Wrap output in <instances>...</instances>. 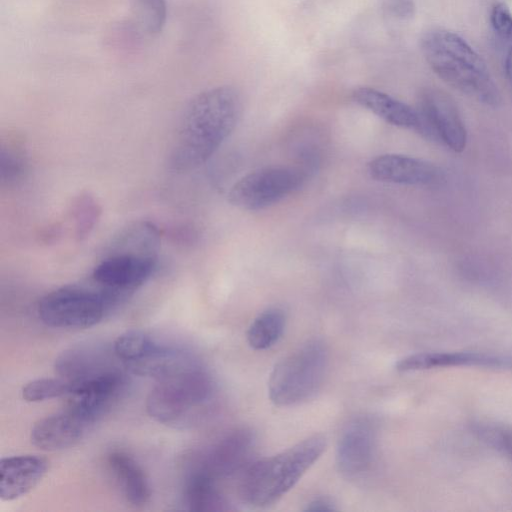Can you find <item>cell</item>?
<instances>
[{
    "label": "cell",
    "instance_id": "obj_1",
    "mask_svg": "<svg viewBox=\"0 0 512 512\" xmlns=\"http://www.w3.org/2000/svg\"><path fill=\"white\" fill-rule=\"evenodd\" d=\"M241 112V96L232 86H218L196 95L176 130L168 156L169 169L186 173L203 165L231 135Z\"/></svg>",
    "mask_w": 512,
    "mask_h": 512
},
{
    "label": "cell",
    "instance_id": "obj_2",
    "mask_svg": "<svg viewBox=\"0 0 512 512\" xmlns=\"http://www.w3.org/2000/svg\"><path fill=\"white\" fill-rule=\"evenodd\" d=\"M420 46L430 68L447 84L487 106L500 105V91L485 61L460 35L432 29Z\"/></svg>",
    "mask_w": 512,
    "mask_h": 512
},
{
    "label": "cell",
    "instance_id": "obj_3",
    "mask_svg": "<svg viewBox=\"0 0 512 512\" xmlns=\"http://www.w3.org/2000/svg\"><path fill=\"white\" fill-rule=\"evenodd\" d=\"M325 448V437L313 435L285 451L254 462L241 480L244 501L257 508L276 503L319 459Z\"/></svg>",
    "mask_w": 512,
    "mask_h": 512
},
{
    "label": "cell",
    "instance_id": "obj_4",
    "mask_svg": "<svg viewBox=\"0 0 512 512\" xmlns=\"http://www.w3.org/2000/svg\"><path fill=\"white\" fill-rule=\"evenodd\" d=\"M214 382L198 363L157 380L146 410L155 421L174 428L194 424L213 397Z\"/></svg>",
    "mask_w": 512,
    "mask_h": 512
},
{
    "label": "cell",
    "instance_id": "obj_5",
    "mask_svg": "<svg viewBox=\"0 0 512 512\" xmlns=\"http://www.w3.org/2000/svg\"><path fill=\"white\" fill-rule=\"evenodd\" d=\"M327 366L323 341L311 339L299 345L274 366L268 381L270 400L278 406L308 400L321 387Z\"/></svg>",
    "mask_w": 512,
    "mask_h": 512
},
{
    "label": "cell",
    "instance_id": "obj_6",
    "mask_svg": "<svg viewBox=\"0 0 512 512\" xmlns=\"http://www.w3.org/2000/svg\"><path fill=\"white\" fill-rule=\"evenodd\" d=\"M95 284L96 287L67 285L47 293L38 303L40 320L49 327L62 329L98 324L125 300L116 292Z\"/></svg>",
    "mask_w": 512,
    "mask_h": 512
},
{
    "label": "cell",
    "instance_id": "obj_7",
    "mask_svg": "<svg viewBox=\"0 0 512 512\" xmlns=\"http://www.w3.org/2000/svg\"><path fill=\"white\" fill-rule=\"evenodd\" d=\"M298 168L266 166L241 177L229 190L228 201L235 207L257 211L267 208L297 190L304 181Z\"/></svg>",
    "mask_w": 512,
    "mask_h": 512
},
{
    "label": "cell",
    "instance_id": "obj_8",
    "mask_svg": "<svg viewBox=\"0 0 512 512\" xmlns=\"http://www.w3.org/2000/svg\"><path fill=\"white\" fill-rule=\"evenodd\" d=\"M416 110L420 118L418 133L457 153L466 148L467 130L458 106L449 94L437 88L424 89Z\"/></svg>",
    "mask_w": 512,
    "mask_h": 512
},
{
    "label": "cell",
    "instance_id": "obj_9",
    "mask_svg": "<svg viewBox=\"0 0 512 512\" xmlns=\"http://www.w3.org/2000/svg\"><path fill=\"white\" fill-rule=\"evenodd\" d=\"M155 255L131 251L110 250L92 272L95 283L128 298L154 273Z\"/></svg>",
    "mask_w": 512,
    "mask_h": 512
},
{
    "label": "cell",
    "instance_id": "obj_10",
    "mask_svg": "<svg viewBox=\"0 0 512 512\" xmlns=\"http://www.w3.org/2000/svg\"><path fill=\"white\" fill-rule=\"evenodd\" d=\"M124 385L125 378L117 370H105L72 382L67 409L90 425L117 400Z\"/></svg>",
    "mask_w": 512,
    "mask_h": 512
},
{
    "label": "cell",
    "instance_id": "obj_11",
    "mask_svg": "<svg viewBox=\"0 0 512 512\" xmlns=\"http://www.w3.org/2000/svg\"><path fill=\"white\" fill-rule=\"evenodd\" d=\"M376 451V429L368 418L351 421L341 433L336 450L338 470L347 478H357L367 472Z\"/></svg>",
    "mask_w": 512,
    "mask_h": 512
},
{
    "label": "cell",
    "instance_id": "obj_12",
    "mask_svg": "<svg viewBox=\"0 0 512 512\" xmlns=\"http://www.w3.org/2000/svg\"><path fill=\"white\" fill-rule=\"evenodd\" d=\"M367 171L376 181L402 185H433L442 179L440 169L432 163L400 154L375 157L368 163Z\"/></svg>",
    "mask_w": 512,
    "mask_h": 512
},
{
    "label": "cell",
    "instance_id": "obj_13",
    "mask_svg": "<svg viewBox=\"0 0 512 512\" xmlns=\"http://www.w3.org/2000/svg\"><path fill=\"white\" fill-rule=\"evenodd\" d=\"M253 442L254 437L249 430H235L199 456L192 468L214 479L230 475L247 460Z\"/></svg>",
    "mask_w": 512,
    "mask_h": 512
},
{
    "label": "cell",
    "instance_id": "obj_14",
    "mask_svg": "<svg viewBox=\"0 0 512 512\" xmlns=\"http://www.w3.org/2000/svg\"><path fill=\"white\" fill-rule=\"evenodd\" d=\"M47 461L37 455H16L0 461V498L12 501L35 488L47 471Z\"/></svg>",
    "mask_w": 512,
    "mask_h": 512
},
{
    "label": "cell",
    "instance_id": "obj_15",
    "mask_svg": "<svg viewBox=\"0 0 512 512\" xmlns=\"http://www.w3.org/2000/svg\"><path fill=\"white\" fill-rule=\"evenodd\" d=\"M88 425L67 409L38 420L31 429L30 439L34 446L42 450H62L79 442Z\"/></svg>",
    "mask_w": 512,
    "mask_h": 512
},
{
    "label": "cell",
    "instance_id": "obj_16",
    "mask_svg": "<svg viewBox=\"0 0 512 512\" xmlns=\"http://www.w3.org/2000/svg\"><path fill=\"white\" fill-rule=\"evenodd\" d=\"M352 99L391 125L417 132L419 130L420 118L417 110L378 89L358 87L352 92Z\"/></svg>",
    "mask_w": 512,
    "mask_h": 512
},
{
    "label": "cell",
    "instance_id": "obj_17",
    "mask_svg": "<svg viewBox=\"0 0 512 512\" xmlns=\"http://www.w3.org/2000/svg\"><path fill=\"white\" fill-rule=\"evenodd\" d=\"M509 367L512 360L506 357L474 352L418 353L400 359L396 369L400 372L425 370L447 366Z\"/></svg>",
    "mask_w": 512,
    "mask_h": 512
},
{
    "label": "cell",
    "instance_id": "obj_18",
    "mask_svg": "<svg viewBox=\"0 0 512 512\" xmlns=\"http://www.w3.org/2000/svg\"><path fill=\"white\" fill-rule=\"evenodd\" d=\"M108 464L125 499L133 506L145 505L151 491L148 479L139 464L122 451L112 452L108 456Z\"/></svg>",
    "mask_w": 512,
    "mask_h": 512
},
{
    "label": "cell",
    "instance_id": "obj_19",
    "mask_svg": "<svg viewBox=\"0 0 512 512\" xmlns=\"http://www.w3.org/2000/svg\"><path fill=\"white\" fill-rule=\"evenodd\" d=\"M184 502L189 510L215 512L229 510V503L216 487V479L191 469L184 485Z\"/></svg>",
    "mask_w": 512,
    "mask_h": 512
},
{
    "label": "cell",
    "instance_id": "obj_20",
    "mask_svg": "<svg viewBox=\"0 0 512 512\" xmlns=\"http://www.w3.org/2000/svg\"><path fill=\"white\" fill-rule=\"evenodd\" d=\"M286 324L284 312L269 308L260 313L249 326L247 341L251 348L264 350L273 346L282 336Z\"/></svg>",
    "mask_w": 512,
    "mask_h": 512
},
{
    "label": "cell",
    "instance_id": "obj_21",
    "mask_svg": "<svg viewBox=\"0 0 512 512\" xmlns=\"http://www.w3.org/2000/svg\"><path fill=\"white\" fill-rule=\"evenodd\" d=\"M131 13L136 27L146 35L158 34L166 21L165 0H130Z\"/></svg>",
    "mask_w": 512,
    "mask_h": 512
},
{
    "label": "cell",
    "instance_id": "obj_22",
    "mask_svg": "<svg viewBox=\"0 0 512 512\" xmlns=\"http://www.w3.org/2000/svg\"><path fill=\"white\" fill-rule=\"evenodd\" d=\"M156 344L157 342L146 333L131 330L116 338L113 350L115 356L126 365L145 356Z\"/></svg>",
    "mask_w": 512,
    "mask_h": 512
},
{
    "label": "cell",
    "instance_id": "obj_23",
    "mask_svg": "<svg viewBox=\"0 0 512 512\" xmlns=\"http://www.w3.org/2000/svg\"><path fill=\"white\" fill-rule=\"evenodd\" d=\"M72 382L61 378H41L28 382L22 388V397L27 402H41L69 395Z\"/></svg>",
    "mask_w": 512,
    "mask_h": 512
},
{
    "label": "cell",
    "instance_id": "obj_24",
    "mask_svg": "<svg viewBox=\"0 0 512 512\" xmlns=\"http://www.w3.org/2000/svg\"><path fill=\"white\" fill-rule=\"evenodd\" d=\"M473 433L489 447L512 458V427L478 422L472 427Z\"/></svg>",
    "mask_w": 512,
    "mask_h": 512
},
{
    "label": "cell",
    "instance_id": "obj_25",
    "mask_svg": "<svg viewBox=\"0 0 512 512\" xmlns=\"http://www.w3.org/2000/svg\"><path fill=\"white\" fill-rule=\"evenodd\" d=\"M26 171L27 164L22 152L10 147L1 148L0 173L2 182L15 184L25 177Z\"/></svg>",
    "mask_w": 512,
    "mask_h": 512
},
{
    "label": "cell",
    "instance_id": "obj_26",
    "mask_svg": "<svg viewBox=\"0 0 512 512\" xmlns=\"http://www.w3.org/2000/svg\"><path fill=\"white\" fill-rule=\"evenodd\" d=\"M76 235L79 239L86 237L93 228L100 212L93 198L84 196L78 200L75 207Z\"/></svg>",
    "mask_w": 512,
    "mask_h": 512
},
{
    "label": "cell",
    "instance_id": "obj_27",
    "mask_svg": "<svg viewBox=\"0 0 512 512\" xmlns=\"http://www.w3.org/2000/svg\"><path fill=\"white\" fill-rule=\"evenodd\" d=\"M490 21L500 38L507 41L512 40V13L505 3L498 2L493 5Z\"/></svg>",
    "mask_w": 512,
    "mask_h": 512
},
{
    "label": "cell",
    "instance_id": "obj_28",
    "mask_svg": "<svg viewBox=\"0 0 512 512\" xmlns=\"http://www.w3.org/2000/svg\"><path fill=\"white\" fill-rule=\"evenodd\" d=\"M389 13L398 19H409L414 15L415 5L413 0H388Z\"/></svg>",
    "mask_w": 512,
    "mask_h": 512
},
{
    "label": "cell",
    "instance_id": "obj_29",
    "mask_svg": "<svg viewBox=\"0 0 512 512\" xmlns=\"http://www.w3.org/2000/svg\"><path fill=\"white\" fill-rule=\"evenodd\" d=\"M306 511H332L336 510L333 502L327 498H317L307 504Z\"/></svg>",
    "mask_w": 512,
    "mask_h": 512
},
{
    "label": "cell",
    "instance_id": "obj_30",
    "mask_svg": "<svg viewBox=\"0 0 512 512\" xmlns=\"http://www.w3.org/2000/svg\"><path fill=\"white\" fill-rule=\"evenodd\" d=\"M505 73H506L507 79L512 87V47L507 52V55L505 58Z\"/></svg>",
    "mask_w": 512,
    "mask_h": 512
}]
</instances>
